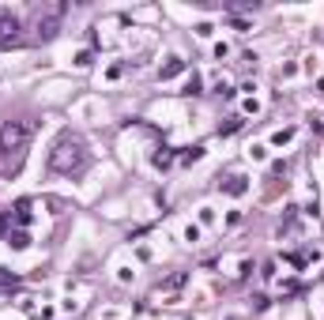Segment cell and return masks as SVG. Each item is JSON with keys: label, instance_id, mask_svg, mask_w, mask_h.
<instances>
[{"label": "cell", "instance_id": "9c48e42d", "mask_svg": "<svg viewBox=\"0 0 324 320\" xmlns=\"http://www.w3.org/2000/svg\"><path fill=\"white\" fill-rule=\"evenodd\" d=\"M0 230H4V219H0Z\"/></svg>", "mask_w": 324, "mask_h": 320}, {"label": "cell", "instance_id": "6da1fadb", "mask_svg": "<svg viewBox=\"0 0 324 320\" xmlns=\"http://www.w3.org/2000/svg\"><path fill=\"white\" fill-rule=\"evenodd\" d=\"M87 166V147L79 143L76 136H61L57 139V147L49 151V170L53 173H79Z\"/></svg>", "mask_w": 324, "mask_h": 320}, {"label": "cell", "instance_id": "ba28073f", "mask_svg": "<svg viewBox=\"0 0 324 320\" xmlns=\"http://www.w3.org/2000/svg\"><path fill=\"white\" fill-rule=\"evenodd\" d=\"M177 72H181V61H170L162 68V79H170V75H177Z\"/></svg>", "mask_w": 324, "mask_h": 320}, {"label": "cell", "instance_id": "5b68a950", "mask_svg": "<svg viewBox=\"0 0 324 320\" xmlns=\"http://www.w3.org/2000/svg\"><path fill=\"white\" fill-rule=\"evenodd\" d=\"M227 192L230 196H241V192H245V177H234V181L227 185Z\"/></svg>", "mask_w": 324, "mask_h": 320}, {"label": "cell", "instance_id": "8992f818", "mask_svg": "<svg viewBox=\"0 0 324 320\" xmlns=\"http://www.w3.org/2000/svg\"><path fill=\"white\" fill-rule=\"evenodd\" d=\"M8 245H15V249H27V234H23V230H15V234H8Z\"/></svg>", "mask_w": 324, "mask_h": 320}, {"label": "cell", "instance_id": "7a4b0ae2", "mask_svg": "<svg viewBox=\"0 0 324 320\" xmlns=\"http://www.w3.org/2000/svg\"><path fill=\"white\" fill-rule=\"evenodd\" d=\"M31 143V125L27 121H4L0 125V155L4 159H19Z\"/></svg>", "mask_w": 324, "mask_h": 320}, {"label": "cell", "instance_id": "277c9868", "mask_svg": "<svg viewBox=\"0 0 324 320\" xmlns=\"http://www.w3.org/2000/svg\"><path fill=\"white\" fill-rule=\"evenodd\" d=\"M23 23L11 15V11H0V49H8V45H19L23 42Z\"/></svg>", "mask_w": 324, "mask_h": 320}, {"label": "cell", "instance_id": "52a82bcc", "mask_svg": "<svg viewBox=\"0 0 324 320\" xmlns=\"http://www.w3.org/2000/svg\"><path fill=\"white\" fill-rule=\"evenodd\" d=\"M15 219H19V223H27V219H31V203H27V200L15 203Z\"/></svg>", "mask_w": 324, "mask_h": 320}, {"label": "cell", "instance_id": "3957f363", "mask_svg": "<svg viewBox=\"0 0 324 320\" xmlns=\"http://www.w3.org/2000/svg\"><path fill=\"white\" fill-rule=\"evenodd\" d=\"M65 11H68V4H61V0H57V4H42V8H38V38H42V42H49V38L61 31Z\"/></svg>", "mask_w": 324, "mask_h": 320}]
</instances>
